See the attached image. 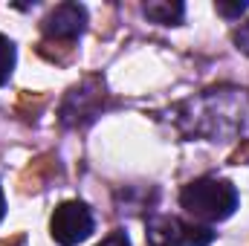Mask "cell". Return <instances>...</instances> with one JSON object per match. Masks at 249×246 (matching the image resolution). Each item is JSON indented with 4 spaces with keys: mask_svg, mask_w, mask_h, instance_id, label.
Masks as SVG:
<instances>
[{
    "mask_svg": "<svg viewBox=\"0 0 249 246\" xmlns=\"http://www.w3.org/2000/svg\"><path fill=\"white\" fill-rule=\"evenodd\" d=\"M180 206L197 220L217 223V220H226L238 209V188L229 180L203 177V180L188 183L180 191Z\"/></svg>",
    "mask_w": 249,
    "mask_h": 246,
    "instance_id": "1",
    "label": "cell"
},
{
    "mask_svg": "<svg viewBox=\"0 0 249 246\" xmlns=\"http://www.w3.org/2000/svg\"><path fill=\"white\" fill-rule=\"evenodd\" d=\"M212 241V229L186 223L171 214H160L148 223V246H209Z\"/></svg>",
    "mask_w": 249,
    "mask_h": 246,
    "instance_id": "2",
    "label": "cell"
},
{
    "mask_svg": "<svg viewBox=\"0 0 249 246\" xmlns=\"http://www.w3.org/2000/svg\"><path fill=\"white\" fill-rule=\"evenodd\" d=\"M50 229H53V238L61 246H75L81 241L90 238L93 232V214L84 203L78 200H67L55 209L53 220H50Z\"/></svg>",
    "mask_w": 249,
    "mask_h": 246,
    "instance_id": "3",
    "label": "cell"
},
{
    "mask_svg": "<svg viewBox=\"0 0 249 246\" xmlns=\"http://www.w3.org/2000/svg\"><path fill=\"white\" fill-rule=\"evenodd\" d=\"M84 26H87V12H84V6H78V3H61V6H55V9L50 12V18L44 20L47 38H53V41H67V44H72V41L84 32Z\"/></svg>",
    "mask_w": 249,
    "mask_h": 246,
    "instance_id": "4",
    "label": "cell"
},
{
    "mask_svg": "<svg viewBox=\"0 0 249 246\" xmlns=\"http://www.w3.org/2000/svg\"><path fill=\"white\" fill-rule=\"evenodd\" d=\"M183 3H145V15L154 20V23H180L183 20Z\"/></svg>",
    "mask_w": 249,
    "mask_h": 246,
    "instance_id": "5",
    "label": "cell"
},
{
    "mask_svg": "<svg viewBox=\"0 0 249 246\" xmlns=\"http://www.w3.org/2000/svg\"><path fill=\"white\" fill-rule=\"evenodd\" d=\"M12 67H15V47H12V41L6 35H0V84L9 81Z\"/></svg>",
    "mask_w": 249,
    "mask_h": 246,
    "instance_id": "6",
    "label": "cell"
},
{
    "mask_svg": "<svg viewBox=\"0 0 249 246\" xmlns=\"http://www.w3.org/2000/svg\"><path fill=\"white\" fill-rule=\"evenodd\" d=\"M235 44H238V47H241V50L249 55V20L241 26V29H238V35H235Z\"/></svg>",
    "mask_w": 249,
    "mask_h": 246,
    "instance_id": "7",
    "label": "cell"
},
{
    "mask_svg": "<svg viewBox=\"0 0 249 246\" xmlns=\"http://www.w3.org/2000/svg\"><path fill=\"white\" fill-rule=\"evenodd\" d=\"M99 246H130V244H127V235L124 232H113V235H107Z\"/></svg>",
    "mask_w": 249,
    "mask_h": 246,
    "instance_id": "8",
    "label": "cell"
},
{
    "mask_svg": "<svg viewBox=\"0 0 249 246\" xmlns=\"http://www.w3.org/2000/svg\"><path fill=\"white\" fill-rule=\"evenodd\" d=\"M217 12H220V15H241V12H247V3H238V6H226V3H217Z\"/></svg>",
    "mask_w": 249,
    "mask_h": 246,
    "instance_id": "9",
    "label": "cell"
},
{
    "mask_svg": "<svg viewBox=\"0 0 249 246\" xmlns=\"http://www.w3.org/2000/svg\"><path fill=\"white\" fill-rule=\"evenodd\" d=\"M3 211H6V203H3V191H0V217H3Z\"/></svg>",
    "mask_w": 249,
    "mask_h": 246,
    "instance_id": "10",
    "label": "cell"
}]
</instances>
